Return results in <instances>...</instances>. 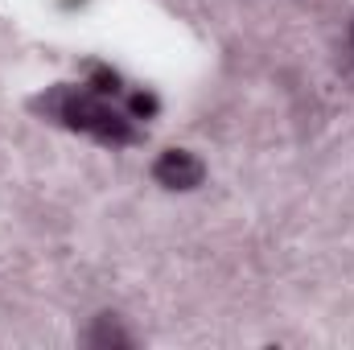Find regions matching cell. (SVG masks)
<instances>
[{
	"instance_id": "7a4b0ae2",
	"label": "cell",
	"mask_w": 354,
	"mask_h": 350,
	"mask_svg": "<svg viewBox=\"0 0 354 350\" xmlns=\"http://www.w3.org/2000/svg\"><path fill=\"white\" fill-rule=\"evenodd\" d=\"M153 181L165 190H198L206 181V165L189 149H165L153 161Z\"/></svg>"
},
{
	"instance_id": "5b68a950",
	"label": "cell",
	"mask_w": 354,
	"mask_h": 350,
	"mask_svg": "<svg viewBox=\"0 0 354 350\" xmlns=\"http://www.w3.org/2000/svg\"><path fill=\"white\" fill-rule=\"evenodd\" d=\"M91 342H99V347H107V342H115V347H128L132 338H128V334H120L115 317H99V330L91 334Z\"/></svg>"
},
{
	"instance_id": "277c9868",
	"label": "cell",
	"mask_w": 354,
	"mask_h": 350,
	"mask_svg": "<svg viewBox=\"0 0 354 350\" xmlns=\"http://www.w3.org/2000/svg\"><path fill=\"white\" fill-rule=\"evenodd\" d=\"M157 111H161V99L153 91H132V99H128V116L132 120H153Z\"/></svg>"
},
{
	"instance_id": "3957f363",
	"label": "cell",
	"mask_w": 354,
	"mask_h": 350,
	"mask_svg": "<svg viewBox=\"0 0 354 350\" xmlns=\"http://www.w3.org/2000/svg\"><path fill=\"white\" fill-rule=\"evenodd\" d=\"M87 91H95V95L107 99V95L120 91V75H115L111 66H99V62H95V66H87Z\"/></svg>"
},
{
	"instance_id": "6da1fadb",
	"label": "cell",
	"mask_w": 354,
	"mask_h": 350,
	"mask_svg": "<svg viewBox=\"0 0 354 350\" xmlns=\"http://www.w3.org/2000/svg\"><path fill=\"white\" fill-rule=\"evenodd\" d=\"M41 107H46L58 124H66V128L83 132V136L99 140V145L120 149V145H136V140H140V132H136L132 116H128V111H115L103 95H95V91H87V87L54 91V95H46V99H41Z\"/></svg>"
}]
</instances>
